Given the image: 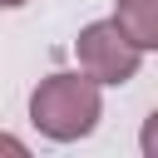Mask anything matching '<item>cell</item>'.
Wrapping results in <instances>:
<instances>
[{
    "instance_id": "3957f363",
    "label": "cell",
    "mask_w": 158,
    "mask_h": 158,
    "mask_svg": "<svg viewBox=\"0 0 158 158\" xmlns=\"http://www.w3.org/2000/svg\"><path fill=\"white\" fill-rule=\"evenodd\" d=\"M109 20H114L118 35H123L128 44H138L143 54L158 49V0H118Z\"/></svg>"
},
{
    "instance_id": "5b68a950",
    "label": "cell",
    "mask_w": 158,
    "mask_h": 158,
    "mask_svg": "<svg viewBox=\"0 0 158 158\" xmlns=\"http://www.w3.org/2000/svg\"><path fill=\"white\" fill-rule=\"evenodd\" d=\"M0 153H15V158H25V153H30V143H25V138H15V133H0Z\"/></svg>"
},
{
    "instance_id": "8992f818",
    "label": "cell",
    "mask_w": 158,
    "mask_h": 158,
    "mask_svg": "<svg viewBox=\"0 0 158 158\" xmlns=\"http://www.w3.org/2000/svg\"><path fill=\"white\" fill-rule=\"evenodd\" d=\"M20 5H30V0H0V10H20Z\"/></svg>"
},
{
    "instance_id": "277c9868",
    "label": "cell",
    "mask_w": 158,
    "mask_h": 158,
    "mask_svg": "<svg viewBox=\"0 0 158 158\" xmlns=\"http://www.w3.org/2000/svg\"><path fill=\"white\" fill-rule=\"evenodd\" d=\"M143 158H158V114L143 123Z\"/></svg>"
},
{
    "instance_id": "6da1fadb",
    "label": "cell",
    "mask_w": 158,
    "mask_h": 158,
    "mask_svg": "<svg viewBox=\"0 0 158 158\" xmlns=\"http://www.w3.org/2000/svg\"><path fill=\"white\" fill-rule=\"evenodd\" d=\"M104 118V89L89 74H49L30 89V123L49 143H79Z\"/></svg>"
},
{
    "instance_id": "7a4b0ae2",
    "label": "cell",
    "mask_w": 158,
    "mask_h": 158,
    "mask_svg": "<svg viewBox=\"0 0 158 158\" xmlns=\"http://www.w3.org/2000/svg\"><path fill=\"white\" fill-rule=\"evenodd\" d=\"M74 59H79V74H89L99 89L128 84V79H138V69H143V49L128 44L114 20H89V25L74 35Z\"/></svg>"
}]
</instances>
